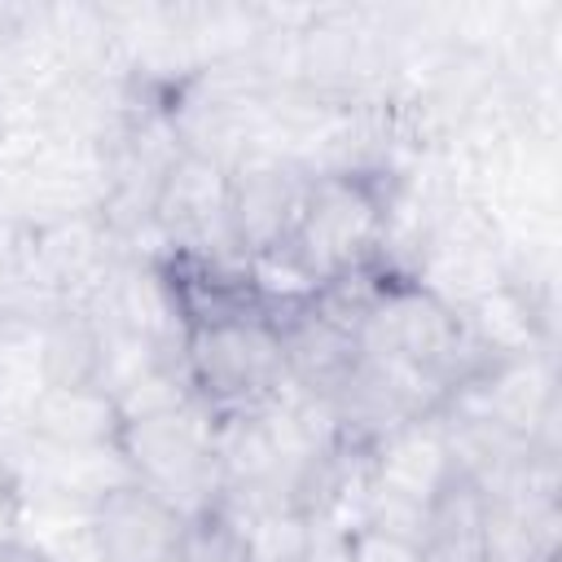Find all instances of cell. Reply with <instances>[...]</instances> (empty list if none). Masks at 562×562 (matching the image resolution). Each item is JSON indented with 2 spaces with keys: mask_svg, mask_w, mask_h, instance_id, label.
<instances>
[{
  "mask_svg": "<svg viewBox=\"0 0 562 562\" xmlns=\"http://www.w3.org/2000/svg\"><path fill=\"white\" fill-rule=\"evenodd\" d=\"M114 457L127 479L171 501L184 518L220 501V457H215V413L202 400H184L162 413L123 417Z\"/></svg>",
  "mask_w": 562,
  "mask_h": 562,
  "instance_id": "1",
  "label": "cell"
},
{
  "mask_svg": "<svg viewBox=\"0 0 562 562\" xmlns=\"http://www.w3.org/2000/svg\"><path fill=\"white\" fill-rule=\"evenodd\" d=\"M386 246V198L364 171L307 176V193L290 233V250L321 281H342L351 272L378 268Z\"/></svg>",
  "mask_w": 562,
  "mask_h": 562,
  "instance_id": "2",
  "label": "cell"
},
{
  "mask_svg": "<svg viewBox=\"0 0 562 562\" xmlns=\"http://www.w3.org/2000/svg\"><path fill=\"white\" fill-rule=\"evenodd\" d=\"M184 378L211 413H250L290 391L277 325L263 312L220 316L184 329Z\"/></svg>",
  "mask_w": 562,
  "mask_h": 562,
  "instance_id": "3",
  "label": "cell"
},
{
  "mask_svg": "<svg viewBox=\"0 0 562 562\" xmlns=\"http://www.w3.org/2000/svg\"><path fill=\"white\" fill-rule=\"evenodd\" d=\"M154 224L167 233L176 250H189V255H215L220 241L233 246L228 241V167L215 162L211 154L180 149L158 180Z\"/></svg>",
  "mask_w": 562,
  "mask_h": 562,
  "instance_id": "4",
  "label": "cell"
},
{
  "mask_svg": "<svg viewBox=\"0 0 562 562\" xmlns=\"http://www.w3.org/2000/svg\"><path fill=\"white\" fill-rule=\"evenodd\" d=\"M184 522L189 518L171 501L140 487L136 479H119L83 514L101 562H171Z\"/></svg>",
  "mask_w": 562,
  "mask_h": 562,
  "instance_id": "5",
  "label": "cell"
},
{
  "mask_svg": "<svg viewBox=\"0 0 562 562\" xmlns=\"http://www.w3.org/2000/svg\"><path fill=\"white\" fill-rule=\"evenodd\" d=\"M277 338H281V356H285V382L290 391L307 395V400H329L360 364V334L356 321L342 316L338 307H329L321 294L316 303L272 321Z\"/></svg>",
  "mask_w": 562,
  "mask_h": 562,
  "instance_id": "6",
  "label": "cell"
},
{
  "mask_svg": "<svg viewBox=\"0 0 562 562\" xmlns=\"http://www.w3.org/2000/svg\"><path fill=\"white\" fill-rule=\"evenodd\" d=\"M452 474H461V470H457V457H452L439 413L413 417L369 448L373 501H391V505L426 514V505L439 496V487Z\"/></svg>",
  "mask_w": 562,
  "mask_h": 562,
  "instance_id": "7",
  "label": "cell"
},
{
  "mask_svg": "<svg viewBox=\"0 0 562 562\" xmlns=\"http://www.w3.org/2000/svg\"><path fill=\"white\" fill-rule=\"evenodd\" d=\"M303 193H307V176H299L290 162L250 158L241 167H228V241H233V250L246 259V255L285 246L294 233Z\"/></svg>",
  "mask_w": 562,
  "mask_h": 562,
  "instance_id": "8",
  "label": "cell"
},
{
  "mask_svg": "<svg viewBox=\"0 0 562 562\" xmlns=\"http://www.w3.org/2000/svg\"><path fill=\"white\" fill-rule=\"evenodd\" d=\"M26 430L35 443L53 448L57 457H92L114 452L123 413L110 386H40L26 408Z\"/></svg>",
  "mask_w": 562,
  "mask_h": 562,
  "instance_id": "9",
  "label": "cell"
},
{
  "mask_svg": "<svg viewBox=\"0 0 562 562\" xmlns=\"http://www.w3.org/2000/svg\"><path fill=\"white\" fill-rule=\"evenodd\" d=\"M40 386H105V329L92 307H53L40 325Z\"/></svg>",
  "mask_w": 562,
  "mask_h": 562,
  "instance_id": "10",
  "label": "cell"
},
{
  "mask_svg": "<svg viewBox=\"0 0 562 562\" xmlns=\"http://www.w3.org/2000/svg\"><path fill=\"white\" fill-rule=\"evenodd\" d=\"M228 518L241 527L250 562H307L312 558V518L285 501L233 509Z\"/></svg>",
  "mask_w": 562,
  "mask_h": 562,
  "instance_id": "11",
  "label": "cell"
},
{
  "mask_svg": "<svg viewBox=\"0 0 562 562\" xmlns=\"http://www.w3.org/2000/svg\"><path fill=\"white\" fill-rule=\"evenodd\" d=\"M171 562H250V558H246L241 527L220 505H211V509H202L184 522Z\"/></svg>",
  "mask_w": 562,
  "mask_h": 562,
  "instance_id": "12",
  "label": "cell"
},
{
  "mask_svg": "<svg viewBox=\"0 0 562 562\" xmlns=\"http://www.w3.org/2000/svg\"><path fill=\"white\" fill-rule=\"evenodd\" d=\"M347 562H422V540L378 522H360L356 531H347Z\"/></svg>",
  "mask_w": 562,
  "mask_h": 562,
  "instance_id": "13",
  "label": "cell"
},
{
  "mask_svg": "<svg viewBox=\"0 0 562 562\" xmlns=\"http://www.w3.org/2000/svg\"><path fill=\"white\" fill-rule=\"evenodd\" d=\"M22 514H26L22 483L0 487V549H4V544H13V540H26V536H22Z\"/></svg>",
  "mask_w": 562,
  "mask_h": 562,
  "instance_id": "14",
  "label": "cell"
},
{
  "mask_svg": "<svg viewBox=\"0 0 562 562\" xmlns=\"http://www.w3.org/2000/svg\"><path fill=\"white\" fill-rule=\"evenodd\" d=\"M0 562H48V549H40L31 540H13L0 549Z\"/></svg>",
  "mask_w": 562,
  "mask_h": 562,
  "instance_id": "15",
  "label": "cell"
},
{
  "mask_svg": "<svg viewBox=\"0 0 562 562\" xmlns=\"http://www.w3.org/2000/svg\"><path fill=\"white\" fill-rule=\"evenodd\" d=\"M18 483V470H13V461H9V452L0 448V487H13Z\"/></svg>",
  "mask_w": 562,
  "mask_h": 562,
  "instance_id": "16",
  "label": "cell"
},
{
  "mask_svg": "<svg viewBox=\"0 0 562 562\" xmlns=\"http://www.w3.org/2000/svg\"><path fill=\"white\" fill-rule=\"evenodd\" d=\"M0 356H4V316H0Z\"/></svg>",
  "mask_w": 562,
  "mask_h": 562,
  "instance_id": "17",
  "label": "cell"
},
{
  "mask_svg": "<svg viewBox=\"0 0 562 562\" xmlns=\"http://www.w3.org/2000/svg\"><path fill=\"white\" fill-rule=\"evenodd\" d=\"M549 562H562V558H549Z\"/></svg>",
  "mask_w": 562,
  "mask_h": 562,
  "instance_id": "18",
  "label": "cell"
}]
</instances>
